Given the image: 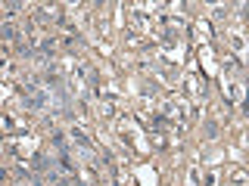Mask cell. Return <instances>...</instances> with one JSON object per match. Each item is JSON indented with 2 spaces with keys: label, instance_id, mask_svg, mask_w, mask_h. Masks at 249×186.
<instances>
[{
  "label": "cell",
  "instance_id": "6da1fadb",
  "mask_svg": "<svg viewBox=\"0 0 249 186\" xmlns=\"http://www.w3.org/2000/svg\"><path fill=\"white\" fill-rule=\"evenodd\" d=\"M181 87H184V96L193 99V103H199V99H206V81L196 75V68H187L184 78H181Z\"/></svg>",
  "mask_w": 249,
  "mask_h": 186
},
{
  "label": "cell",
  "instance_id": "7a4b0ae2",
  "mask_svg": "<svg viewBox=\"0 0 249 186\" xmlns=\"http://www.w3.org/2000/svg\"><path fill=\"white\" fill-rule=\"evenodd\" d=\"M221 96H224V103H228V106H240V103L246 99V87H243L240 81H233V78H231V81H224Z\"/></svg>",
  "mask_w": 249,
  "mask_h": 186
},
{
  "label": "cell",
  "instance_id": "3957f363",
  "mask_svg": "<svg viewBox=\"0 0 249 186\" xmlns=\"http://www.w3.org/2000/svg\"><path fill=\"white\" fill-rule=\"evenodd\" d=\"M0 127H3V134H6V137H22V134H25V127H28V121L22 118V115L6 112V115H3V121H0Z\"/></svg>",
  "mask_w": 249,
  "mask_h": 186
},
{
  "label": "cell",
  "instance_id": "277c9868",
  "mask_svg": "<svg viewBox=\"0 0 249 186\" xmlns=\"http://www.w3.org/2000/svg\"><path fill=\"white\" fill-rule=\"evenodd\" d=\"M193 37H196V46H212V22L199 19L193 25Z\"/></svg>",
  "mask_w": 249,
  "mask_h": 186
},
{
  "label": "cell",
  "instance_id": "5b68a950",
  "mask_svg": "<svg viewBox=\"0 0 249 186\" xmlns=\"http://www.w3.org/2000/svg\"><path fill=\"white\" fill-rule=\"evenodd\" d=\"M134 180L140 186H159V174H156V168H150V165H137L134 168Z\"/></svg>",
  "mask_w": 249,
  "mask_h": 186
},
{
  "label": "cell",
  "instance_id": "8992f818",
  "mask_svg": "<svg viewBox=\"0 0 249 186\" xmlns=\"http://www.w3.org/2000/svg\"><path fill=\"white\" fill-rule=\"evenodd\" d=\"M196 59L202 62V68H206L209 75H218V62H215L212 46H196Z\"/></svg>",
  "mask_w": 249,
  "mask_h": 186
},
{
  "label": "cell",
  "instance_id": "52a82bcc",
  "mask_svg": "<svg viewBox=\"0 0 249 186\" xmlns=\"http://www.w3.org/2000/svg\"><path fill=\"white\" fill-rule=\"evenodd\" d=\"M202 177H206V170L199 168V161H193L184 174V186H202Z\"/></svg>",
  "mask_w": 249,
  "mask_h": 186
},
{
  "label": "cell",
  "instance_id": "ba28073f",
  "mask_svg": "<svg viewBox=\"0 0 249 186\" xmlns=\"http://www.w3.org/2000/svg\"><path fill=\"white\" fill-rule=\"evenodd\" d=\"M0 34H3V44H16V41H19V34H22V31H19V25H13V22H6V25L3 28H0Z\"/></svg>",
  "mask_w": 249,
  "mask_h": 186
},
{
  "label": "cell",
  "instance_id": "9c48e42d",
  "mask_svg": "<svg viewBox=\"0 0 249 186\" xmlns=\"http://www.w3.org/2000/svg\"><path fill=\"white\" fill-rule=\"evenodd\" d=\"M3 10L10 19H16L19 13H31V3H22V0H13V3H3Z\"/></svg>",
  "mask_w": 249,
  "mask_h": 186
}]
</instances>
